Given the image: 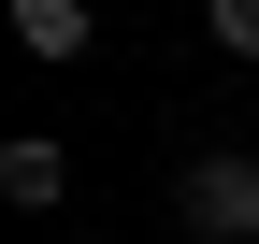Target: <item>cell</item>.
I'll list each match as a JSON object with an SVG mask.
<instances>
[{"label": "cell", "mask_w": 259, "mask_h": 244, "mask_svg": "<svg viewBox=\"0 0 259 244\" xmlns=\"http://www.w3.org/2000/svg\"><path fill=\"white\" fill-rule=\"evenodd\" d=\"M15 43L44 57V72H72V57L101 43V15H87V0H15Z\"/></svg>", "instance_id": "3"}, {"label": "cell", "mask_w": 259, "mask_h": 244, "mask_svg": "<svg viewBox=\"0 0 259 244\" xmlns=\"http://www.w3.org/2000/svg\"><path fill=\"white\" fill-rule=\"evenodd\" d=\"M173 216L202 244H259V144H202V158L173 172Z\"/></svg>", "instance_id": "1"}, {"label": "cell", "mask_w": 259, "mask_h": 244, "mask_svg": "<svg viewBox=\"0 0 259 244\" xmlns=\"http://www.w3.org/2000/svg\"><path fill=\"white\" fill-rule=\"evenodd\" d=\"M202 29H216V57H259V0H202Z\"/></svg>", "instance_id": "4"}, {"label": "cell", "mask_w": 259, "mask_h": 244, "mask_svg": "<svg viewBox=\"0 0 259 244\" xmlns=\"http://www.w3.org/2000/svg\"><path fill=\"white\" fill-rule=\"evenodd\" d=\"M58 187H72V144H58V130H0V201H15V216H44Z\"/></svg>", "instance_id": "2"}]
</instances>
